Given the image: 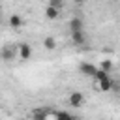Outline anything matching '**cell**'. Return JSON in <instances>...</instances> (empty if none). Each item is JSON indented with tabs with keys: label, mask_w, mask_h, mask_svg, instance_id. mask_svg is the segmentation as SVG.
<instances>
[{
	"label": "cell",
	"mask_w": 120,
	"mask_h": 120,
	"mask_svg": "<svg viewBox=\"0 0 120 120\" xmlns=\"http://www.w3.org/2000/svg\"><path fill=\"white\" fill-rule=\"evenodd\" d=\"M0 58L4 62H13L17 58V45H4L0 49Z\"/></svg>",
	"instance_id": "6da1fadb"
},
{
	"label": "cell",
	"mask_w": 120,
	"mask_h": 120,
	"mask_svg": "<svg viewBox=\"0 0 120 120\" xmlns=\"http://www.w3.org/2000/svg\"><path fill=\"white\" fill-rule=\"evenodd\" d=\"M17 56L21 60H30L32 58V47L28 43H19L17 45Z\"/></svg>",
	"instance_id": "7a4b0ae2"
},
{
	"label": "cell",
	"mask_w": 120,
	"mask_h": 120,
	"mask_svg": "<svg viewBox=\"0 0 120 120\" xmlns=\"http://www.w3.org/2000/svg\"><path fill=\"white\" fill-rule=\"evenodd\" d=\"M79 71H81L84 77H94L96 71H98V68H96L94 64H90V62H82V64L79 66Z\"/></svg>",
	"instance_id": "3957f363"
},
{
	"label": "cell",
	"mask_w": 120,
	"mask_h": 120,
	"mask_svg": "<svg viewBox=\"0 0 120 120\" xmlns=\"http://www.w3.org/2000/svg\"><path fill=\"white\" fill-rule=\"evenodd\" d=\"M84 103V96L81 92H71L69 94V105L71 107H81Z\"/></svg>",
	"instance_id": "277c9868"
},
{
	"label": "cell",
	"mask_w": 120,
	"mask_h": 120,
	"mask_svg": "<svg viewBox=\"0 0 120 120\" xmlns=\"http://www.w3.org/2000/svg\"><path fill=\"white\" fill-rule=\"evenodd\" d=\"M81 30H84L82 19H81V17H73V19L69 21V32H81Z\"/></svg>",
	"instance_id": "5b68a950"
},
{
	"label": "cell",
	"mask_w": 120,
	"mask_h": 120,
	"mask_svg": "<svg viewBox=\"0 0 120 120\" xmlns=\"http://www.w3.org/2000/svg\"><path fill=\"white\" fill-rule=\"evenodd\" d=\"M71 41H73L75 45H84V43H86V34H84V30H81V32H71Z\"/></svg>",
	"instance_id": "8992f818"
},
{
	"label": "cell",
	"mask_w": 120,
	"mask_h": 120,
	"mask_svg": "<svg viewBox=\"0 0 120 120\" xmlns=\"http://www.w3.org/2000/svg\"><path fill=\"white\" fill-rule=\"evenodd\" d=\"M98 84H99V90H103V92H109V90L112 88V82H111V75H107V77L99 79V81H98Z\"/></svg>",
	"instance_id": "52a82bcc"
},
{
	"label": "cell",
	"mask_w": 120,
	"mask_h": 120,
	"mask_svg": "<svg viewBox=\"0 0 120 120\" xmlns=\"http://www.w3.org/2000/svg\"><path fill=\"white\" fill-rule=\"evenodd\" d=\"M8 22H9L11 28H21V26H22V17L17 15V13H15V15H9V21H8Z\"/></svg>",
	"instance_id": "ba28073f"
},
{
	"label": "cell",
	"mask_w": 120,
	"mask_h": 120,
	"mask_svg": "<svg viewBox=\"0 0 120 120\" xmlns=\"http://www.w3.org/2000/svg\"><path fill=\"white\" fill-rule=\"evenodd\" d=\"M58 15H60V11H58V9H54V8H51V6H47V8H45V17H47L49 21H54Z\"/></svg>",
	"instance_id": "9c48e42d"
},
{
	"label": "cell",
	"mask_w": 120,
	"mask_h": 120,
	"mask_svg": "<svg viewBox=\"0 0 120 120\" xmlns=\"http://www.w3.org/2000/svg\"><path fill=\"white\" fill-rule=\"evenodd\" d=\"M43 45H45L47 51H54V49H56V39H54L52 36H47V38L43 39Z\"/></svg>",
	"instance_id": "30bf717a"
},
{
	"label": "cell",
	"mask_w": 120,
	"mask_h": 120,
	"mask_svg": "<svg viewBox=\"0 0 120 120\" xmlns=\"http://www.w3.org/2000/svg\"><path fill=\"white\" fill-rule=\"evenodd\" d=\"M56 120H75L69 112H66V111H60V112H56Z\"/></svg>",
	"instance_id": "8fae6325"
},
{
	"label": "cell",
	"mask_w": 120,
	"mask_h": 120,
	"mask_svg": "<svg viewBox=\"0 0 120 120\" xmlns=\"http://www.w3.org/2000/svg\"><path fill=\"white\" fill-rule=\"evenodd\" d=\"M111 69H112V62H111V60H103V62H101V71L111 73Z\"/></svg>",
	"instance_id": "7c38bea8"
},
{
	"label": "cell",
	"mask_w": 120,
	"mask_h": 120,
	"mask_svg": "<svg viewBox=\"0 0 120 120\" xmlns=\"http://www.w3.org/2000/svg\"><path fill=\"white\" fill-rule=\"evenodd\" d=\"M49 6H51V8H54V9H58V11H60V9H62V8H64V2H62V0H51V2H49Z\"/></svg>",
	"instance_id": "4fadbf2b"
},
{
	"label": "cell",
	"mask_w": 120,
	"mask_h": 120,
	"mask_svg": "<svg viewBox=\"0 0 120 120\" xmlns=\"http://www.w3.org/2000/svg\"><path fill=\"white\" fill-rule=\"evenodd\" d=\"M34 120H47V112L45 111H36L34 112Z\"/></svg>",
	"instance_id": "5bb4252c"
},
{
	"label": "cell",
	"mask_w": 120,
	"mask_h": 120,
	"mask_svg": "<svg viewBox=\"0 0 120 120\" xmlns=\"http://www.w3.org/2000/svg\"><path fill=\"white\" fill-rule=\"evenodd\" d=\"M0 11H2V8H0Z\"/></svg>",
	"instance_id": "9a60e30c"
},
{
	"label": "cell",
	"mask_w": 120,
	"mask_h": 120,
	"mask_svg": "<svg viewBox=\"0 0 120 120\" xmlns=\"http://www.w3.org/2000/svg\"><path fill=\"white\" fill-rule=\"evenodd\" d=\"M0 120H2V118H0Z\"/></svg>",
	"instance_id": "2e32d148"
}]
</instances>
